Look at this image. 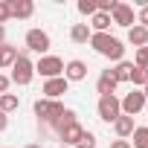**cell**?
<instances>
[{
    "label": "cell",
    "mask_w": 148,
    "mask_h": 148,
    "mask_svg": "<svg viewBox=\"0 0 148 148\" xmlns=\"http://www.w3.org/2000/svg\"><path fill=\"white\" fill-rule=\"evenodd\" d=\"M90 47L99 52V55H105V58H110V61H125V47H122V41L119 38H113V35H108V32H93L90 35Z\"/></svg>",
    "instance_id": "cell-1"
},
{
    "label": "cell",
    "mask_w": 148,
    "mask_h": 148,
    "mask_svg": "<svg viewBox=\"0 0 148 148\" xmlns=\"http://www.w3.org/2000/svg\"><path fill=\"white\" fill-rule=\"evenodd\" d=\"M32 79H35V64L29 61V52L23 49V52H18V58H15V64H12V76H9V82L26 87Z\"/></svg>",
    "instance_id": "cell-2"
},
{
    "label": "cell",
    "mask_w": 148,
    "mask_h": 148,
    "mask_svg": "<svg viewBox=\"0 0 148 148\" xmlns=\"http://www.w3.org/2000/svg\"><path fill=\"white\" fill-rule=\"evenodd\" d=\"M64 110H67V108H64L61 102H52V99H38V102H35V116L44 119V122L52 125V128H55V122L61 119Z\"/></svg>",
    "instance_id": "cell-3"
},
{
    "label": "cell",
    "mask_w": 148,
    "mask_h": 148,
    "mask_svg": "<svg viewBox=\"0 0 148 148\" xmlns=\"http://www.w3.org/2000/svg\"><path fill=\"white\" fill-rule=\"evenodd\" d=\"M35 73L41 79H58V76H64V61L58 58V55H41L38 58V64H35Z\"/></svg>",
    "instance_id": "cell-4"
},
{
    "label": "cell",
    "mask_w": 148,
    "mask_h": 148,
    "mask_svg": "<svg viewBox=\"0 0 148 148\" xmlns=\"http://www.w3.org/2000/svg\"><path fill=\"white\" fill-rule=\"evenodd\" d=\"M122 116V105L116 96H99V119L102 122H116Z\"/></svg>",
    "instance_id": "cell-5"
},
{
    "label": "cell",
    "mask_w": 148,
    "mask_h": 148,
    "mask_svg": "<svg viewBox=\"0 0 148 148\" xmlns=\"http://www.w3.org/2000/svg\"><path fill=\"white\" fill-rule=\"evenodd\" d=\"M49 47H52V41H49V35H47L44 29H29V32H26V49H29V52L44 55Z\"/></svg>",
    "instance_id": "cell-6"
},
{
    "label": "cell",
    "mask_w": 148,
    "mask_h": 148,
    "mask_svg": "<svg viewBox=\"0 0 148 148\" xmlns=\"http://www.w3.org/2000/svg\"><path fill=\"white\" fill-rule=\"evenodd\" d=\"M145 102H148V99L142 96V90H131L125 99H119V105H122V113H125V116H136V113L145 108Z\"/></svg>",
    "instance_id": "cell-7"
},
{
    "label": "cell",
    "mask_w": 148,
    "mask_h": 148,
    "mask_svg": "<svg viewBox=\"0 0 148 148\" xmlns=\"http://www.w3.org/2000/svg\"><path fill=\"white\" fill-rule=\"evenodd\" d=\"M110 23H116V26H134L136 23V18H134V9L128 6V3H116V9L110 12Z\"/></svg>",
    "instance_id": "cell-8"
},
{
    "label": "cell",
    "mask_w": 148,
    "mask_h": 148,
    "mask_svg": "<svg viewBox=\"0 0 148 148\" xmlns=\"http://www.w3.org/2000/svg\"><path fill=\"white\" fill-rule=\"evenodd\" d=\"M64 79H67V82H84V79H87V64H84L82 58L67 61V64H64Z\"/></svg>",
    "instance_id": "cell-9"
},
{
    "label": "cell",
    "mask_w": 148,
    "mask_h": 148,
    "mask_svg": "<svg viewBox=\"0 0 148 148\" xmlns=\"http://www.w3.org/2000/svg\"><path fill=\"white\" fill-rule=\"evenodd\" d=\"M67 87H70V82L64 79V76H58V79H49V82H44V99H52V102H58V96L61 93H67Z\"/></svg>",
    "instance_id": "cell-10"
},
{
    "label": "cell",
    "mask_w": 148,
    "mask_h": 148,
    "mask_svg": "<svg viewBox=\"0 0 148 148\" xmlns=\"http://www.w3.org/2000/svg\"><path fill=\"white\" fill-rule=\"evenodd\" d=\"M6 3H9V15L18 18V21H26V18L35 15V3L32 0H6Z\"/></svg>",
    "instance_id": "cell-11"
},
{
    "label": "cell",
    "mask_w": 148,
    "mask_h": 148,
    "mask_svg": "<svg viewBox=\"0 0 148 148\" xmlns=\"http://www.w3.org/2000/svg\"><path fill=\"white\" fill-rule=\"evenodd\" d=\"M116 76H113V70H102V76H99V82H96V90H99V96H113L116 93Z\"/></svg>",
    "instance_id": "cell-12"
},
{
    "label": "cell",
    "mask_w": 148,
    "mask_h": 148,
    "mask_svg": "<svg viewBox=\"0 0 148 148\" xmlns=\"http://www.w3.org/2000/svg\"><path fill=\"white\" fill-rule=\"evenodd\" d=\"M58 136H61L67 145H79V139L84 136V128H82L79 122H70L67 128H61V131H58Z\"/></svg>",
    "instance_id": "cell-13"
},
{
    "label": "cell",
    "mask_w": 148,
    "mask_h": 148,
    "mask_svg": "<svg viewBox=\"0 0 148 148\" xmlns=\"http://www.w3.org/2000/svg\"><path fill=\"white\" fill-rule=\"evenodd\" d=\"M134 128H136L134 116H125V113H122V116L113 122V131H116V136H119V139H128V136L134 134Z\"/></svg>",
    "instance_id": "cell-14"
},
{
    "label": "cell",
    "mask_w": 148,
    "mask_h": 148,
    "mask_svg": "<svg viewBox=\"0 0 148 148\" xmlns=\"http://www.w3.org/2000/svg\"><path fill=\"white\" fill-rule=\"evenodd\" d=\"M128 44H134L136 49H139V47H148V29L139 26V23H134V26L128 29Z\"/></svg>",
    "instance_id": "cell-15"
},
{
    "label": "cell",
    "mask_w": 148,
    "mask_h": 148,
    "mask_svg": "<svg viewBox=\"0 0 148 148\" xmlns=\"http://www.w3.org/2000/svg\"><path fill=\"white\" fill-rule=\"evenodd\" d=\"M90 35H93V32H90L87 23H73V29H70V41H73V44H87Z\"/></svg>",
    "instance_id": "cell-16"
},
{
    "label": "cell",
    "mask_w": 148,
    "mask_h": 148,
    "mask_svg": "<svg viewBox=\"0 0 148 148\" xmlns=\"http://www.w3.org/2000/svg\"><path fill=\"white\" fill-rule=\"evenodd\" d=\"M90 32H108L110 29V15H102V12H96L93 18H90Z\"/></svg>",
    "instance_id": "cell-17"
},
{
    "label": "cell",
    "mask_w": 148,
    "mask_h": 148,
    "mask_svg": "<svg viewBox=\"0 0 148 148\" xmlns=\"http://www.w3.org/2000/svg\"><path fill=\"white\" fill-rule=\"evenodd\" d=\"M15 58H18V47H12V44L0 47V67H12Z\"/></svg>",
    "instance_id": "cell-18"
},
{
    "label": "cell",
    "mask_w": 148,
    "mask_h": 148,
    "mask_svg": "<svg viewBox=\"0 0 148 148\" xmlns=\"http://www.w3.org/2000/svg\"><path fill=\"white\" fill-rule=\"evenodd\" d=\"M21 108V99L15 96V93H3V96H0V110H3L6 116L12 113V110H18Z\"/></svg>",
    "instance_id": "cell-19"
},
{
    "label": "cell",
    "mask_w": 148,
    "mask_h": 148,
    "mask_svg": "<svg viewBox=\"0 0 148 148\" xmlns=\"http://www.w3.org/2000/svg\"><path fill=\"white\" fill-rule=\"evenodd\" d=\"M131 70H134V64H131V61H119V64L113 67L116 82H131Z\"/></svg>",
    "instance_id": "cell-20"
},
{
    "label": "cell",
    "mask_w": 148,
    "mask_h": 148,
    "mask_svg": "<svg viewBox=\"0 0 148 148\" xmlns=\"http://www.w3.org/2000/svg\"><path fill=\"white\" fill-rule=\"evenodd\" d=\"M131 136H134L131 148H148V128H139V125H136Z\"/></svg>",
    "instance_id": "cell-21"
},
{
    "label": "cell",
    "mask_w": 148,
    "mask_h": 148,
    "mask_svg": "<svg viewBox=\"0 0 148 148\" xmlns=\"http://www.w3.org/2000/svg\"><path fill=\"white\" fill-rule=\"evenodd\" d=\"M131 84H134V87H145V84H148V70L134 67V70H131Z\"/></svg>",
    "instance_id": "cell-22"
},
{
    "label": "cell",
    "mask_w": 148,
    "mask_h": 148,
    "mask_svg": "<svg viewBox=\"0 0 148 148\" xmlns=\"http://www.w3.org/2000/svg\"><path fill=\"white\" fill-rule=\"evenodd\" d=\"M70 122H76V110H70V108H67V110L61 113V119L55 122V131H61V128H67Z\"/></svg>",
    "instance_id": "cell-23"
},
{
    "label": "cell",
    "mask_w": 148,
    "mask_h": 148,
    "mask_svg": "<svg viewBox=\"0 0 148 148\" xmlns=\"http://www.w3.org/2000/svg\"><path fill=\"white\" fill-rule=\"evenodd\" d=\"M79 12L87 15V18H93L96 15V0H79Z\"/></svg>",
    "instance_id": "cell-24"
},
{
    "label": "cell",
    "mask_w": 148,
    "mask_h": 148,
    "mask_svg": "<svg viewBox=\"0 0 148 148\" xmlns=\"http://www.w3.org/2000/svg\"><path fill=\"white\" fill-rule=\"evenodd\" d=\"M134 67L148 70V47H139V49H136V64H134Z\"/></svg>",
    "instance_id": "cell-25"
},
{
    "label": "cell",
    "mask_w": 148,
    "mask_h": 148,
    "mask_svg": "<svg viewBox=\"0 0 148 148\" xmlns=\"http://www.w3.org/2000/svg\"><path fill=\"white\" fill-rule=\"evenodd\" d=\"M76 148H96V136L90 134V131H84V136L79 139V145Z\"/></svg>",
    "instance_id": "cell-26"
},
{
    "label": "cell",
    "mask_w": 148,
    "mask_h": 148,
    "mask_svg": "<svg viewBox=\"0 0 148 148\" xmlns=\"http://www.w3.org/2000/svg\"><path fill=\"white\" fill-rule=\"evenodd\" d=\"M9 18H12V15H9V3H6V0H0V26H3Z\"/></svg>",
    "instance_id": "cell-27"
},
{
    "label": "cell",
    "mask_w": 148,
    "mask_h": 148,
    "mask_svg": "<svg viewBox=\"0 0 148 148\" xmlns=\"http://www.w3.org/2000/svg\"><path fill=\"white\" fill-rule=\"evenodd\" d=\"M136 23L148 29V6H142V9H139V15H136Z\"/></svg>",
    "instance_id": "cell-28"
},
{
    "label": "cell",
    "mask_w": 148,
    "mask_h": 148,
    "mask_svg": "<svg viewBox=\"0 0 148 148\" xmlns=\"http://www.w3.org/2000/svg\"><path fill=\"white\" fill-rule=\"evenodd\" d=\"M9 84H12V82H9V76H0V96L9 90Z\"/></svg>",
    "instance_id": "cell-29"
},
{
    "label": "cell",
    "mask_w": 148,
    "mask_h": 148,
    "mask_svg": "<svg viewBox=\"0 0 148 148\" xmlns=\"http://www.w3.org/2000/svg\"><path fill=\"white\" fill-rule=\"evenodd\" d=\"M110 148H131V142H128V139H113Z\"/></svg>",
    "instance_id": "cell-30"
},
{
    "label": "cell",
    "mask_w": 148,
    "mask_h": 148,
    "mask_svg": "<svg viewBox=\"0 0 148 148\" xmlns=\"http://www.w3.org/2000/svg\"><path fill=\"white\" fill-rule=\"evenodd\" d=\"M6 128H9V116H6V113H3V110H0V134H3V131H6Z\"/></svg>",
    "instance_id": "cell-31"
},
{
    "label": "cell",
    "mask_w": 148,
    "mask_h": 148,
    "mask_svg": "<svg viewBox=\"0 0 148 148\" xmlns=\"http://www.w3.org/2000/svg\"><path fill=\"white\" fill-rule=\"evenodd\" d=\"M6 44V26H0V47Z\"/></svg>",
    "instance_id": "cell-32"
},
{
    "label": "cell",
    "mask_w": 148,
    "mask_h": 148,
    "mask_svg": "<svg viewBox=\"0 0 148 148\" xmlns=\"http://www.w3.org/2000/svg\"><path fill=\"white\" fill-rule=\"evenodd\" d=\"M23 148H41V145H38V142H29V145H23Z\"/></svg>",
    "instance_id": "cell-33"
},
{
    "label": "cell",
    "mask_w": 148,
    "mask_h": 148,
    "mask_svg": "<svg viewBox=\"0 0 148 148\" xmlns=\"http://www.w3.org/2000/svg\"><path fill=\"white\" fill-rule=\"evenodd\" d=\"M142 96H145V99H148V84H145V87H142Z\"/></svg>",
    "instance_id": "cell-34"
}]
</instances>
